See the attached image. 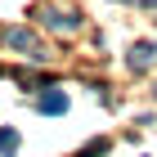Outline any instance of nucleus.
Masks as SVG:
<instances>
[{
  "mask_svg": "<svg viewBox=\"0 0 157 157\" xmlns=\"http://www.w3.org/2000/svg\"><path fill=\"white\" fill-rule=\"evenodd\" d=\"M0 40H5V45H13V49H23L27 59H49L45 45H40V40L32 36L27 27H5V32H0Z\"/></svg>",
  "mask_w": 157,
  "mask_h": 157,
  "instance_id": "f257e3e1",
  "label": "nucleus"
},
{
  "mask_svg": "<svg viewBox=\"0 0 157 157\" xmlns=\"http://www.w3.org/2000/svg\"><path fill=\"white\" fill-rule=\"evenodd\" d=\"M36 112H45V117H54V112H67V94L63 90H49V94L36 99Z\"/></svg>",
  "mask_w": 157,
  "mask_h": 157,
  "instance_id": "f03ea898",
  "label": "nucleus"
},
{
  "mask_svg": "<svg viewBox=\"0 0 157 157\" xmlns=\"http://www.w3.org/2000/svg\"><path fill=\"white\" fill-rule=\"evenodd\" d=\"M45 23L54 27V32H76V13H63V9H45Z\"/></svg>",
  "mask_w": 157,
  "mask_h": 157,
  "instance_id": "7ed1b4c3",
  "label": "nucleus"
},
{
  "mask_svg": "<svg viewBox=\"0 0 157 157\" xmlns=\"http://www.w3.org/2000/svg\"><path fill=\"white\" fill-rule=\"evenodd\" d=\"M153 59H157V40H139L130 49V67H148Z\"/></svg>",
  "mask_w": 157,
  "mask_h": 157,
  "instance_id": "20e7f679",
  "label": "nucleus"
},
{
  "mask_svg": "<svg viewBox=\"0 0 157 157\" xmlns=\"http://www.w3.org/2000/svg\"><path fill=\"white\" fill-rule=\"evenodd\" d=\"M0 153H18V130H0Z\"/></svg>",
  "mask_w": 157,
  "mask_h": 157,
  "instance_id": "39448f33",
  "label": "nucleus"
}]
</instances>
